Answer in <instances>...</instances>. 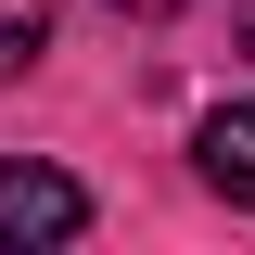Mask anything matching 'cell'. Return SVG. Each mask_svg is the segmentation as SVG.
Segmentation results:
<instances>
[{"instance_id":"obj_2","label":"cell","mask_w":255,"mask_h":255,"mask_svg":"<svg viewBox=\"0 0 255 255\" xmlns=\"http://www.w3.org/2000/svg\"><path fill=\"white\" fill-rule=\"evenodd\" d=\"M191 179L217 191V204H255V102H217V115L191 128Z\"/></svg>"},{"instance_id":"obj_3","label":"cell","mask_w":255,"mask_h":255,"mask_svg":"<svg viewBox=\"0 0 255 255\" xmlns=\"http://www.w3.org/2000/svg\"><path fill=\"white\" fill-rule=\"evenodd\" d=\"M51 26H64V0H0V90H13V77H38Z\"/></svg>"},{"instance_id":"obj_4","label":"cell","mask_w":255,"mask_h":255,"mask_svg":"<svg viewBox=\"0 0 255 255\" xmlns=\"http://www.w3.org/2000/svg\"><path fill=\"white\" fill-rule=\"evenodd\" d=\"M115 13H128V26H166V13H191V0H115Z\"/></svg>"},{"instance_id":"obj_1","label":"cell","mask_w":255,"mask_h":255,"mask_svg":"<svg viewBox=\"0 0 255 255\" xmlns=\"http://www.w3.org/2000/svg\"><path fill=\"white\" fill-rule=\"evenodd\" d=\"M77 230H90V191L64 179V166H38V153L0 166V255H64Z\"/></svg>"},{"instance_id":"obj_5","label":"cell","mask_w":255,"mask_h":255,"mask_svg":"<svg viewBox=\"0 0 255 255\" xmlns=\"http://www.w3.org/2000/svg\"><path fill=\"white\" fill-rule=\"evenodd\" d=\"M243 51H255V0H243Z\"/></svg>"}]
</instances>
